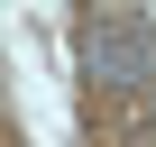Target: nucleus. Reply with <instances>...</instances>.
Returning <instances> with one entry per match:
<instances>
[{"mask_svg": "<svg viewBox=\"0 0 156 147\" xmlns=\"http://www.w3.org/2000/svg\"><path fill=\"white\" fill-rule=\"evenodd\" d=\"M83 55H92V74H110V83H138V74H147V28L129 9H101L83 28Z\"/></svg>", "mask_w": 156, "mask_h": 147, "instance_id": "obj_1", "label": "nucleus"}]
</instances>
